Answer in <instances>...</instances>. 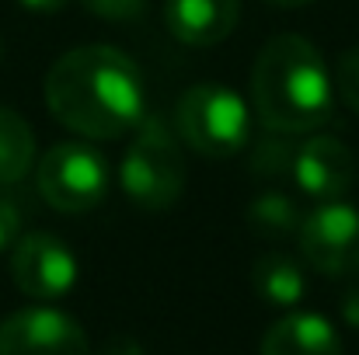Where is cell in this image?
Instances as JSON below:
<instances>
[{"instance_id": "6da1fadb", "label": "cell", "mask_w": 359, "mask_h": 355, "mask_svg": "<svg viewBox=\"0 0 359 355\" xmlns=\"http://www.w3.org/2000/svg\"><path fill=\"white\" fill-rule=\"evenodd\" d=\"M46 105L77 136L119 139L143 118L140 67L112 46L70 49L46 74Z\"/></svg>"}, {"instance_id": "7a4b0ae2", "label": "cell", "mask_w": 359, "mask_h": 355, "mask_svg": "<svg viewBox=\"0 0 359 355\" xmlns=\"http://www.w3.org/2000/svg\"><path fill=\"white\" fill-rule=\"evenodd\" d=\"M251 98L272 132L321 129L332 116V77L318 46L293 32L269 39L251 70Z\"/></svg>"}, {"instance_id": "3957f363", "label": "cell", "mask_w": 359, "mask_h": 355, "mask_svg": "<svg viewBox=\"0 0 359 355\" xmlns=\"http://www.w3.org/2000/svg\"><path fill=\"white\" fill-rule=\"evenodd\" d=\"M122 192L143 209H171L185 192V157L161 118H140L122 157Z\"/></svg>"}, {"instance_id": "277c9868", "label": "cell", "mask_w": 359, "mask_h": 355, "mask_svg": "<svg viewBox=\"0 0 359 355\" xmlns=\"http://www.w3.org/2000/svg\"><path fill=\"white\" fill-rule=\"evenodd\" d=\"M178 136L210 160H227L251 139V116L244 98L224 84H196L178 98Z\"/></svg>"}, {"instance_id": "5b68a950", "label": "cell", "mask_w": 359, "mask_h": 355, "mask_svg": "<svg viewBox=\"0 0 359 355\" xmlns=\"http://www.w3.org/2000/svg\"><path fill=\"white\" fill-rule=\"evenodd\" d=\"M35 185L42 199L60 213H88L109 192V164L105 157L77 139L56 143L35 171Z\"/></svg>"}, {"instance_id": "8992f818", "label": "cell", "mask_w": 359, "mask_h": 355, "mask_svg": "<svg viewBox=\"0 0 359 355\" xmlns=\"http://www.w3.org/2000/svg\"><path fill=\"white\" fill-rule=\"evenodd\" d=\"M300 254L321 275H356L359 272V209L346 202H325L300 223Z\"/></svg>"}, {"instance_id": "52a82bcc", "label": "cell", "mask_w": 359, "mask_h": 355, "mask_svg": "<svg viewBox=\"0 0 359 355\" xmlns=\"http://www.w3.org/2000/svg\"><path fill=\"white\" fill-rule=\"evenodd\" d=\"M11 279L32 300H60L77 282L74 251L53 234H25L11 247Z\"/></svg>"}, {"instance_id": "ba28073f", "label": "cell", "mask_w": 359, "mask_h": 355, "mask_svg": "<svg viewBox=\"0 0 359 355\" xmlns=\"http://www.w3.org/2000/svg\"><path fill=\"white\" fill-rule=\"evenodd\" d=\"M0 355H91V345L63 310L28 307L0 324Z\"/></svg>"}, {"instance_id": "9c48e42d", "label": "cell", "mask_w": 359, "mask_h": 355, "mask_svg": "<svg viewBox=\"0 0 359 355\" xmlns=\"http://www.w3.org/2000/svg\"><path fill=\"white\" fill-rule=\"evenodd\" d=\"M293 178L304 195H311L318 202H335L353 188L356 160L342 139L307 136L293 153Z\"/></svg>"}, {"instance_id": "30bf717a", "label": "cell", "mask_w": 359, "mask_h": 355, "mask_svg": "<svg viewBox=\"0 0 359 355\" xmlns=\"http://www.w3.org/2000/svg\"><path fill=\"white\" fill-rule=\"evenodd\" d=\"M241 21V0H164V25L182 46H217Z\"/></svg>"}, {"instance_id": "8fae6325", "label": "cell", "mask_w": 359, "mask_h": 355, "mask_svg": "<svg viewBox=\"0 0 359 355\" xmlns=\"http://www.w3.org/2000/svg\"><path fill=\"white\" fill-rule=\"evenodd\" d=\"M262 355H342V338L321 314H286L265 331Z\"/></svg>"}, {"instance_id": "7c38bea8", "label": "cell", "mask_w": 359, "mask_h": 355, "mask_svg": "<svg viewBox=\"0 0 359 355\" xmlns=\"http://www.w3.org/2000/svg\"><path fill=\"white\" fill-rule=\"evenodd\" d=\"M251 286H255V293L265 303H272V307H293L307 293V275H304V268L290 254L269 251V254H262L251 265Z\"/></svg>"}, {"instance_id": "4fadbf2b", "label": "cell", "mask_w": 359, "mask_h": 355, "mask_svg": "<svg viewBox=\"0 0 359 355\" xmlns=\"http://www.w3.org/2000/svg\"><path fill=\"white\" fill-rule=\"evenodd\" d=\"M35 164V136L32 125L14 109L0 105V185H18Z\"/></svg>"}, {"instance_id": "5bb4252c", "label": "cell", "mask_w": 359, "mask_h": 355, "mask_svg": "<svg viewBox=\"0 0 359 355\" xmlns=\"http://www.w3.org/2000/svg\"><path fill=\"white\" fill-rule=\"evenodd\" d=\"M304 223V213L297 209V202L286 192H262L251 206H248V227L258 237L269 240H283V237L297 234Z\"/></svg>"}, {"instance_id": "9a60e30c", "label": "cell", "mask_w": 359, "mask_h": 355, "mask_svg": "<svg viewBox=\"0 0 359 355\" xmlns=\"http://www.w3.org/2000/svg\"><path fill=\"white\" fill-rule=\"evenodd\" d=\"M293 153H297V146L286 143V132H276V136H272V129H269V136L258 143L251 164H255L258 174H272V178H279V174L293 171Z\"/></svg>"}, {"instance_id": "2e32d148", "label": "cell", "mask_w": 359, "mask_h": 355, "mask_svg": "<svg viewBox=\"0 0 359 355\" xmlns=\"http://www.w3.org/2000/svg\"><path fill=\"white\" fill-rule=\"evenodd\" d=\"M95 18H105V21H116V25H129V21H140L147 14V0H81Z\"/></svg>"}, {"instance_id": "e0dca14e", "label": "cell", "mask_w": 359, "mask_h": 355, "mask_svg": "<svg viewBox=\"0 0 359 355\" xmlns=\"http://www.w3.org/2000/svg\"><path fill=\"white\" fill-rule=\"evenodd\" d=\"M335 81H339V91H342V102L359 116V46L346 49L339 56V67H335Z\"/></svg>"}, {"instance_id": "ac0fdd59", "label": "cell", "mask_w": 359, "mask_h": 355, "mask_svg": "<svg viewBox=\"0 0 359 355\" xmlns=\"http://www.w3.org/2000/svg\"><path fill=\"white\" fill-rule=\"evenodd\" d=\"M21 223H25L21 206L11 195H0V251L14 247V240L21 237Z\"/></svg>"}, {"instance_id": "d6986e66", "label": "cell", "mask_w": 359, "mask_h": 355, "mask_svg": "<svg viewBox=\"0 0 359 355\" xmlns=\"http://www.w3.org/2000/svg\"><path fill=\"white\" fill-rule=\"evenodd\" d=\"M95 355H147V352H143V345H140L136 338H129V335H112Z\"/></svg>"}, {"instance_id": "ffe728a7", "label": "cell", "mask_w": 359, "mask_h": 355, "mask_svg": "<svg viewBox=\"0 0 359 355\" xmlns=\"http://www.w3.org/2000/svg\"><path fill=\"white\" fill-rule=\"evenodd\" d=\"M342 317H346V324L359 328V282H353V286L342 293Z\"/></svg>"}, {"instance_id": "44dd1931", "label": "cell", "mask_w": 359, "mask_h": 355, "mask_svg": "<svg viewBox=\"0 0 359 355\" xmlns=\"http://www.w3.org/2000/svg\"><path fill=\"white\" fill-rule=\"evenodd\" d=\"M21 7H28V11H39V14H49V11H60V7H67L70 0H18Z\"/></svg>"}, {"instance_id": "7402d4cb", "label": "cell", "mask_w": 359, "mask_h": 355, "mask_svg": "<svg viewBox=\"0 0 359 355\" xmlns=\"http://www.w3.org/2000/svg\"><path fill=\"white\" fill-rule=\"evenodd\" d=\"M265 4H272V7H304L311 0H265Z\"/></svg>"}]
</instances>
